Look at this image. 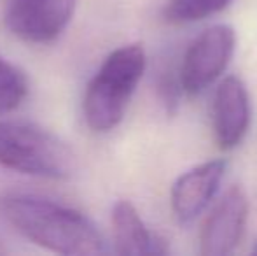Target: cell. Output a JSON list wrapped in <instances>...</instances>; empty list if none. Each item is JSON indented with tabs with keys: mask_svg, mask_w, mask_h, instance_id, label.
Listing matches in <instances>:
<instances>
[{
	"mask_svg": "<svg viewBox=\"0 0 257 256\" xmlns=\"http://www.w3.org/2000/svg\"><path fill=\"white\" fill-rule=\"evenodd\" d=\"M142 44L114 49L89 81L84 93V120L95 132H110L122 121L133 92L146 72Z\"/></svg>",
	"mask_w": 257,
	"mask_h": 256,
	"instance_id": "2",
	"label": "cell"
},
{
	"mask_svg": "<svg viewBox=\"0 0 257 256\" xmlns=\"http://www.w3.org/2000/svg\"><path fill=\"white\" fill-rule=\"evenodd\" d=\"M77 0H11L6 27L28 44H51L74 18Z\"/></svg>",
	"mask_w": 257,
	"mask_h": 256,
	"instance_id": "5",
	"label": "cell"
},
{
	"mask_svg": "<svg viewBox=\"0 0 257 256\" xmlns=\"http://www.w3.org/2000/svg\"><path fill=\"white\" fill-rule=\"evenodd\" d=\"M224 160H210L184 172L172 186V211L180 223H189L203 212L226 176Z\"/></svg>",
	"mask_w": 257,
	"mask_h": 256,
	"instance_id": "8",
	"label": "cell"
},
{
	"mask_svg": "<svg viewBox=\"0 0 257 256\" xmlns=\"http://www.w3.org/2000/svg\"><path fill=\"white\" fill-rule=\"evenodd\" d=\"M236 48V34L229 25H213L187 48L179 72L182 92L198 95L217 81L229 65Z\"/></svg>",
	"mask_w": 257,
	"mask_h": 256,
	"instance_id": "4",
	"label": "cell"
},
{
	"mask_svg": "<svg viewBox=\"0 0 257 256\" xmlns=\"http://www.w3.org/2000/svg\"><path fill=\"white\" fill-rule=\"evenodd\" d=\"M247 219V195L240 186H231L203 223L200 235V253L206 256L231 254L243 239Z\"/></svg>",
	"mask_w": 257,
	"mask_h": 256,
	"instance_id": "6",
	"label": "cell"
},
{
	"mask_svg": "<svg viewBox=\"0 0 257 256\" xmlns=\"http://www.w3.org/2000/svg\"><path fill=\"white\" fill-rule=\"evenodd\" d=\"M2 218L39 247L65 256L108 253L107 240L86 214L32 195H14L0 202Z\"/></svg>",
	"mask_w": 257,
	"mask_h": 256,
	"instance_id": "1",
	"label": "cell"
},
{
	"mask_svg": "<svg viewBox=\"0 0 257 256\" xmlns=\"http://www.w3.org/2000/svg\"><path fill=\"white\" fill-rule=\"evenodd\" d=\"M250 253L257 256V239L254 240V246H252V251H250Z\"/></svg>",
	"mask_w": 257,
	"mask_h": 256,
	"instance_id": "13",
	"label": "cell"
},
{
	"mask_svg": "<svg viewBox=\"0 0 257 256\" xmlns=\"http://www.w3.org/2000/svg\"><path fill=\"white\" fill-rule=\"evenodd\" d=\"M0 167L61 179L74 170V154L54 133L27 121H0Z\"/></svg>",
	"mask_w": 257,
	"mask_h": 256,
	"instance_id": "3",
	"label": "cell"
},
{
	"mask_svg": "<svg viewBox=\"0 0 257 256\" xmlns=\"http://www.w3.org/2000/svg\"><path fill=\"white\" fill-rule=\"evenodd\" d=\"M28 93L25 74L0 56V116L16 111Z\"/></svg>",
	"mask_w": 257,
	"mask_h": 256,
	"instance_id": "11",
	"label": "cell"
},
{
	"mask_svg": "<svg viewBox=\"0 0 257 256\" xmlns=\"http://www.w3.org/2000/svg\"><path fill=\"white\" fill-rule=\"evenodd\" d=\"M233 0H168L165 20L168 23L184 25L200 21L226 9Z\"/></svg>",
	"mask_w": 257,
	"mask_h": 256,
	"instance_id": "10",
	"label": "cell"
},
{
	"mask_svg": "<svg viewBox=\"0 0 257 256\" xmlns=\"http://www.w3.org/2000/svg\"><path fill=\"white\" fill-rule=\"evenodd\" d=\"M9 253V249L6 247V244H4V240L0 239V254H7Z\"/></svg>",
	"mask_w": 257,
	"mask_h": 256,
	"instance_id": "12",
	"label": "cell"
},
{
	"mask_svg": "<svg viewBox=\"0 0 257 256\" xmlns=\"http://www.w3.org/2000/svg\"><path fill=\"white\" fill-rule=\"evenodd\" d=\"M252 120V104L247 86L236 75L219 82L212 102V130L215 144L224 151L234 149L245 139Z\"/></svg>",
	"mask_w": 257,
	"mask_h": 256,
	"instance_id": "7",
	"label": "cell"
},
{
	"mask_svg": "<svg viewBox=\"0 0 257 256\" xmlns=\"http://www.w3.org/2000/svg\"><path fill=\"white\" fill-rule=\"evenodd\" d=\"M114 246L119 254H166L168 246L153 230L147 228L139 211L128 200H119L112 209Z\"/></svg>",
	"mask_w": 257,
	"mask_h": 256,
	"instance_id": "9",
	"label": "cell"
}]
</instances>
